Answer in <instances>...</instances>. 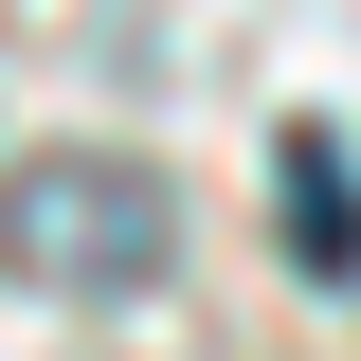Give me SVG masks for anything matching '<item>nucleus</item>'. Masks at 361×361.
Wrapping results in <instances>:
<instances>
[{"mask_svg": "<svg viewBox=\"0 0 361 361\" xmlns=\"http://www.w3.org/2000/svg\"><path fill=\"white\" fill-rule=\"evenodd\" d=\"M271 180H289V271L343 289V271H361V145H343V127H289Z\"/></svg>", "mask_w": 361, "mask_h": 361, "instance_id": "nucleus-2", "label": "nucleus"}, {"mask_svg": "<svg viewBox=\"0 0 361 361\" xmlns=\"http://www.w3.org/2000/svg\"><path fill=\"white\" fill-rule=\"evenodd\" d=\"M0 253L37 271V289H145V271L180 253V217H163V180L145 163H18L0 180Z\"/></svg>", "mask_w": 361, "mask_h": 361, "instance_id": "nucleus-1", "label": "nucleus"}]
</instances>
